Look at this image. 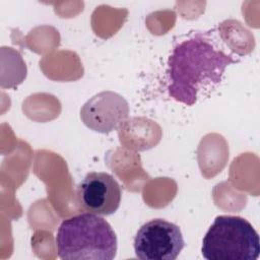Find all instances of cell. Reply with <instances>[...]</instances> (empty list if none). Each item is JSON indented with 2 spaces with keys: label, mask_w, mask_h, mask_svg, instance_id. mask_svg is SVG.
Returning a JSON list of instances; mask_svg holds the SVG:
<instances>
[{
  "label": "cell",
  "mask_w": 260,
  "mask_h": 260,
  "mask_svg": "<svg viewBox=\"0 0 260 260\" xmlns=\"http://www.w3.org/2000/svg\"><path fill=\"white\" fill-rule=\"evenodd\" d=\"M129 105L117 92L105 90L90 98L80 109V118L89 129L99 133L116 130L128 117Z\"/></svg>",
  "instance_id": "6"
},
{
  "label": "cell",
  "mask_w": 260,
  "mask_h": 260,
  "mask_svg": "<svg viewBox=\"0 0 260 260\" xmlns=\"http://www.w3.org/2000/svg\"><path fill=\"white\" fill-rule=\"evenodd\" d=\"M180 228L162 218L142 224L134 238V251L141 260H175L184 248Z\"/></svg>",
  "instance_id": "4"
},
{
  "label": "cell",
  "mask_w": 260,
  "mask_h": 260,
  "mask_svg": "<svg viewBox=\"0 0 260 260\" xmlns=\"http://www.w3.org/2000/svg\"><path fill=\"white\" fill-rule=\"evenodd\" d=\"M238 62L208 39L196 35L178 44L168 60V92L175 101L193 106L201 90L222 80L225 68Z\"/></svg>",
  "instance_id": "1"
},
{
  "label": "cell",
  "mask_w": 260,
  "mask_h": 260,
  "mask_svg": "<svg viewBox=\"0 0 260 260\" xmlns=\"http://www.w3.org/2000/svg\"><path fill=\"white\" fill-rule=\"evenodd\" d=\"M55 242L63 260H112L117 253V236L111 224L91 212L64 219Z\"/></svg>",
  "instance_id": "2"
},
{
  "label": "cell",
  "mask_w": 260,
  "mask_h": 260,
  "mask_svg": "<svg viewBox=\"0 0 260 260\" xmlns=\"http://www.w3.org/2000/svg\"><path fill=\"white\" fill-rule=\"evenodd\" d=\"M76 195L79 205L84 210L99 215H110L119 208L122 191L112 175L90 172L78 184Z\"/></svg>",
  "instance_id": "5"
},
{
  "label": "cell",
  "mask_w": 260,
  "mask_h": 260,
  "mask_svg": "<svg viewBox=\"0 0 260 260\" xmlns=\"http://www.w3.org/2000/svg\"><path fill=\"white\" fill-rule=\"evenodd\" d=\"M201 253L207 260H256L260 253L259 236L244 217L219 215L202 240Z\"/></svg>",
  "instance_id": "3"
}]
</instances>
